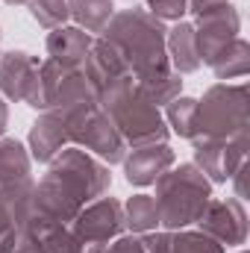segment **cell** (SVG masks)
Wrapping results in <instances>:
<instances>
[{
	"label": "cell",
	"mask_w": 250,
	"mask_h": 253,
	"mask_svg": "<svg viewBox=\"0 0 250 253\" xmlns=\"http://www.w3.org/2000/svg\"><path fill=\"white\" fill-rule=\"evenodd\" d=\"M200 233L215 239L221 248H242L248 242V209L239 197H212L197 218Z\"/></svg>",
	"instance_id": "obj_9"
},
{
	"label": "cell",
	"mask_w": 250,
	"mask_h": 253,
	"mask_svg": "<svg viewBox=\"0 0 250 253\" xmlns=\"http://www.w3.org/2000/svg\"><path fill=\"white\" fill-rule=\"evenodd\" d=\"M3 3H9V6H27L30 0H3Z\"/></svg>",
	"instance_id": "obj_29"
},
{
	"label": "cell",
	"mask_w": 250,
	"mask_h": 253,
	"mask_svg": "<svg viewBox=\"0 0 250 253\" xmlns=\"http://www.w3.org/2000/svg\"><path fill=\"white\" fill-rule=\"evenodd\" d=\"M68 9H71V21L74 27L85 30L88 36H100L103 27L109 24V18L115 15V6L112 0H68Z\"/></svg>",
	"instance_id": "obj_18"
},
{
	"label": "cell",
	"mask_w": 250,
	"mask_h": 253,
	"mask_svg": "<svg viewBox=\"0 0 250 253\" xmlns=\"http://www.w3.org/2000/svg\"><path fill=\"white\" fill-rule=\"evenodd\" d=\"M100 109L112 118V124L118 126V132L126 141V147L159 144V141H168V135H171V129L165 124V115L138 88L135 80L121 83L118 88L103 94L100 97Z\"/></svg>",
	"instance_id": "obj_3"
},
{
	"label": "cell",
	"mask_w": 250,
	"mask_h": 253,
	"mask_svg": "<svg viewBox=\"0 0 250 253\" xmlns=\"http://www.w3.org/2000/svg\"><path fill=\"white\" fill-rule=\"evenodd\" d=\"M121 206H124V230H132V236H144L159 227V209L150 194H132Z\"/></svg>",
	"instance_id": "obj_20"
},
{
	"label": "cell",
	"mask_w": 250,
	"mask_h": 253,
	"mask_svg": "<svg viewBox=\"0 0 250 253\" xmlns=\"http://www.w3.org/2000/svg\"><path fill=\"white\" fill-rule=\"evenodd\" d=\"M68 126V138L71 144L83 147L85 153H91L94 159H100L103 165H118L126 156V141L121 138L118 126L112 124V118L100 109V103H88L71 115L62 118Z\"/></svg>",
	"instance_id": "obj_6"
},
{
	"label": "cell",
	"mask_w": 250,
	"mask_h": 253,
	"mask_svg": "<svg viewBox=\"0 0 250 253\" xmlns=\"http://www.w3.org/2000/svg\"><path fill=\"white\" fill-rule=\"evenodd\" d=\"M239 12L230 6L218 9V12H209L203 18H197L194 24V39H197V56L200 65H212V59L230 44L239 39Z\"/></svg>",
	"instance_id": "obj_11"
},
{
	"label": "cell",
	"mask_w": 250,
	"mask_h": 253,
	"mask_svg": "<svg viewBox=\"0 0 250 253\" xmlns=\"http://www.w3.org/2000/svg\"><path fill=\"white\" fill-rule=\"evenodd\" d=\"M194 109H197V100L194 97H174L168 106H165V124L171 132H177L180 138H188L194 135Z\"/></svg>",
	"instance_id": "obj_22"
},
{
	"label": "cell",
	"mask_w": 250,
	"mask_h": 253,
	"mask_svg": "<svg viewBox=\"0 0 250 253\" xmlns=\"http://www.w3.org/2000/svg\"><path fill=\"white\" fill-rule=\"evenodd\" d=\"M30 15L39 27H44L47 33L65 27L71 21V9H68V0H30Z\"/></svg>",
	"instance_id": "obj_23"
},
{
	"label": "cell",
	"mask_w": 250,
	"mask_h": 253,
	"mask_svg": "<svg viewBox=\"0 0 250 253\" xmlns=\"http://www.w3.org/2000/svg\"><path fill=\"white\" fill-rule=\"evenodd\" d=\"M224 6H230V0H188V12H191L194 18H203V15L218 12V9H224Z\"/></svg>",
	"instance_id": "obj_26"
},
{
	"label": "cell",
	"mask_w": 250,
	"mask_h": 253,
	"mask_svg": "<svg viewBox=\"0 0 250 253\" xmlns=\"http://www.w3.org/2000/svg\"><path fill=\"white\" fill-rule=\"evenodd\" d=\"M239 253H248V251H239Z\"/></svg>",
	"instance_id": "obj_30"
},
{
	"label": "cell",
	"mask_w": 250,
	"mask_h": 253,
	"mask_svg": "<svg viewBox=\"0 0 250 253\" xmlns=\"http://www.w3.org/2000/svg\"><path fill=\"white\" fill-rule=\"evenodd\" d=\"M33 177L0 186V253H15L33 215Z\"/></svg>",
	"instance_id": "obj_10"
},
{
	"label": "cell",
	"mask_w": 250,
	"mask_h": 253,
	"mask_svg": "<svg viewBox=\"0 0 250 253\" xmlns=\"http://www.w3.org/2000/svg\"><path fill=\"white\" fill-rule=\"evenodd\" d=\"M39 56H30L27 50H6L0 53V94L15 103H27L39 112H44L42 97V80H39Z\"/></svg>",
	"instance_id": "obj_8"
},
{
	"label": "cell",
	"mask_w": 250,
	"mask_h": 253,
	"mask_svg": "<svg viewBox=\"0 0 250 253\" xmlns=\"http://www.w3.org/2000/svg\"><path fill=\"white\" fill-rule=\"evenodd\" d=\"M224 141H218V138L194 141V165L200 168V174L209 183H227V171H224Z\"/></svg>",
	"instance_id": "obj_21"
},
{
	"label": "cell",
	"mask_w": 250,
	"mask_h": 253,
	"mask_svg": "<svg viewBox=\"0 0 250 253\" xmlns=\"http://www.w3.org/2000/svg\"><path fill=\"white\" fill-rule=\"evenodd\" d=\"M6 124H9V106H6V97L0 94V138L6 132Z\"/></svg>",
	"instance_id": "obj_28"
},
{
	"label": "cell",
	"mask_w": 250,
	"mask_h": 253,
	"mask_svg": "<svg viewBox=\"0 0 250 253\" xmlns=\"http://www.w3.org/2000/svg\"><path fill=\"white\" fill-rule=\"evenodd\" d=\"M33 159L27 147L18 138H0V186H12L21 180H30Z\"/></svg>",
	"instance_id": "obj_17"
},
{
	"label": "cell",
	"mask_w": 250,
	"mask_h": 253,
	"mask_svg": "<svg viewBox=\"0 0 250 253\" xmlns=\"http://www.w3.org/2000/svg\"><path fill=\"white\" fill-rule=\"evenodd\" d=\"M141 245L147 253H224V248L200 230H165L144 233Z\"/></svg>",
	"instance_id": "obj_13"
},
{
	"label": "cell",
	"mask_w": 250,
	"mask_h": 253,
	"mask_svg": "<svg viewBox=\"0 0 250 253\" xmlns=\"http://www.w3.org/2000/svg\"><path fill=\"white\" fill-rule=\"evenodd\" d=\"M168 27L153 18L147 9H121L109 18L100 39L109 42L129 65L138 88L156 103L168 106L174 97H180L183 74H177L168 62L165 50Z\"/></svg>",
	"instance_id": "obj_1"
},
{
	"label": "cell",
	"mask_w": 250,
	"mask_h": 253,
	"mask_svg": "<svg viewBox=\"0 0 250 253\" xmlns=\"http://www.w3.org/2000/svg\"><path fill=\"white\" fill-rule=\"evenodd\" d=\"M91 44H94V36H88L80 27H68L65 24V27L50 30V36H47V56L56 59V62H62V65L80 68V65L85 62Z\"/></svg>",
	"instance_id": "obj_15"
},
{
	"label": "cell",
	"mask_w": 250,
	"mask_h": 253,
	"mask_svg": "<svg viewBox=\"0 0 250 253\" xmlns=\"http://www.w3.org/2000/svg\"><path fill=\"white\" fill-rule=\"evenodd\" d=\"M30 159L33 162H53L59 153H62L65 147L71 144V138H68V126L59 115H53V112H42L39 118H36V124L30 126Z\"/></svg>",
	"instance_id": "obj_14"
},
{
	"label": "cell",
	"mask_w": 250,
	"mask_h": 253,
	"mask_svg": "<svg viewBox=\"0 0 250 253\" xmlns=\"http://www.w3.org/2000/svg\"><path fill=\"white\" fill-rule=\"evenodd\" d=\"M248 129V83H218L212 85L194 109V135L203 138H233Z\"/></svg>",
	"instance_id": "obj_5"
},
{
	"label": "cell",
	"mask_w": 250,
	"mask_h": 253,
	"mask_svg": "<svg viewBox=\"0 0 250 253\" xmlns=\"http://www.w3.org/2000/svg\"><path fill=\"white\" fill-rule=\"evenodd\" d=\"M230 180L236 183V197H239V200H245V197H248V162H245V165L230 177Z\"/></svg>",
	"instance_id": "obj_27"
},
{
	"label": "cell",
	"mask_w": 250,
	"mask_h": 253,
	"mask_svg": "<svg viewBox=\"0 0 250 253\" xmlns=\"http://www.w3.org/2000/svg\"><path fill=\"white\" fill-rule=\"evenodd\" d=\"M153 18H159L162 24L165 21H183V15L188 12V0H147V6H144Z\"/></svg>",
	"instance_id": "obj_24"
},
{
	"label": "cell",
	"mask_w": 250,
	"mask_h": 253,
	"mask_svg": "<svg viewBox=\"0 0 250 253\" xmlns=\"http://www.w3.org/2000/svg\"><path fill=\"white\" fill-rule=\"evenodd\" d=\"M174 162H177V153L171 150L168 141L129 147V153L124 156V177L129 186L144 189V186H153L168 168H174Z\"/></svg>",
	"instance_id": "obj_12"
},
{
	"label": "cell",
	"mask_w": 250,
	"mask_h": 253,
	"mask_svg": "<svg viewBox=\"0 0 250 253\" xmlns=\"http://www.w3.org/2000/svg\"><path fill=\"white\" fill-rule=\"evenodd\" d=\"M156 209L159 227L165 230H186L197 224L206 203L212 200V183L200 174L194 162H183L180 168H168L156 183Z\"/></svg>",
	"instance_id": "obj_4"
},
{
	"label": "cell",
	"mask_w": 250,
	"mask_h": 253,
	"mask_svg": "<svg viewBox=\"0 0 250 253\" xmlns=\"http://www.w3.org/2000/svg\"><path fill=\"white\" fill-rule=\"evenodd\" d=\"M165 50H168V62L177 74H191L200 68L197 56V39H194V24L177 21L168 36H165Z\"/></svg>",
	"instance_id": "obj_16"
},
{
	"label": "cell",
	"mask_w": 250,
	"mask_h": 253,
	"mask_svg": "<svg viewBox=\"0 0 250 253\" xmlns=\"http://www.w3.org/2000/svg\"><path fill=\"white\" fill-rule=\"evenodd\" d=\"M112 186L109 165L83 147H65L47 162V174L33 186V209L59 224H71L91 200L103 197Z\"/></svg>",
	"instance_id": "obj_2"
},
{
	"label": "cell",
	"mask_w": 250,
	"mask_h": 253,
	"mask_svg": "<svg viewBox=\"0 0 250 253\" xmlns=\"http://www.w3.org/2000/svg\"><path fill=\"white\" fill-rule=\"evenodd\" d=\"M212 71H215V77L221 80V83H227V80H245L250 71V44L239 36L236 42H230L215 59L209 65Z\"/></svg>",
	"instance_id": "obj_19"
},
{
	"label": "cell",
	"mask_w": 250,
	"mask_h": 253,
	"mask_svg": "<svg viewBox=\"0 0 250 253\" xmlns=\"http://www.w3.org/2000/svg\"><path fill=\"white\" fill-rule=\"evenodd\" d=\"M68 227L83 253H103L118 236H124V206L103 194L91 200Z\"/></svg>",
	"instance_id": "obj_7"
},
{
	"label": "cell",
	"mask_w": 250,
	"mask_h": 253,
	"mask_svg": "<svg viewBox=\"0 0 250 253\" xmlns=\"http://www.w3.org/2000/svg\"><path fill=\"white\" fill-rule=\"evenodd\" d=\"M103 253H147L141 245V236H118Z\"/></svg>",
	"instance_id": "obj_25"
}]
</instances>
